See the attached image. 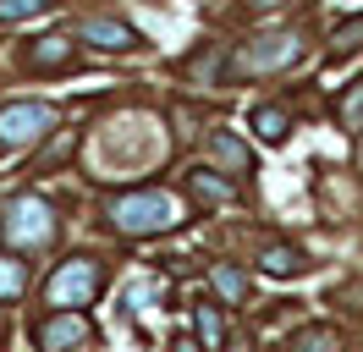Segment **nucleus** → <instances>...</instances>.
Listing matches in <instances>:
<instances>
[{
  "label": "nucleus",
  "mask_w": 363,
  "mask_h": 352,
  "mask_svg": "<svg viewBox=\"0 0 363 352\" xmlns=\"http://www.w3.org/2000/svg\"><path fill=\"white\" fill-rule=\"evenodd\" d=\"M99 286H105V264L99 259H67L45 281V303L50 308H83L99 297Z\"/></svg>",
  "instance_id": "3"
},
{
  "label": "nucleus",
  "mask_w": 363,
  "mask_h": 352,
  "mask_svg": "<svg viewBox=\"0 0 363 352\" xmlns=\"http://www.w3.org/2000/svg\"><path fill=\"white\" fill-rule=\"evenodd\" d=\"M55 0H0V22H23V17H39L50 11Z\"/></svg>",
  "instance_id": "17"
},
{
  "label": "nucleus",
  "mask_w": 363,
  "mask_h": 352,
  "mask_svg": "<svg viewBox=\"0 0 363 352\" xmlns=\"http://www.w3.org/2000/svg\"><path fill=\"white\" fill-rule=\"evenodd\" d=\"M94 330L83 314H67V308H55V314H45L39 325H33V341H39V352H72V347H83Z\"/></svg>",
  "instance_id": "6"
},
{
  "label": "nucleus",
  "mask_w": 363,
  "mask_h": 352,
  "mask_svg": "<svg viewBox=\"0 0 363 352\" xmlns=\"http://www.w3.org/2000/svg\"><path fill=\"white\" fill-rule=\"evenodd\" d=\"M297 352H341V336L330 325H308L297 336Z\"/></svg>",
  "instance_id": "16"
},
{
  "label": "nucleus",
  "mask_w": 363,
  "mask_h": 352,
  "mask_svg": "<svg viewBox=\"0 0 363 352\" xmlns=\"http://www.w3.org/2000/svg\"><path fill=\"white\" fill-rule=\"evenodd\" d=\"M259 6H281V0H259Z\"/></svg>",
  "instance_id": "21"
},
{
  "label": "nucleus",
  "mask_w": 363,
  "mask_h": 352,
  "mask_svg": "<svg viewBox=\"0 0 363 352\" xmlns=\"http://www.w3.org/2000/svg\"><path fill=\"white\" fill-rule=\"evenodd\" d=\"M303 55V33H292V28H275V33H259V39H248L242 50H237V72H286V66Z\"/></svg>",
  "instance_id": "4"
},
{
  "label": "nucleus",
  "mask_w": 363,
  "mask_h": 352,
  "mask_svg": "<svg viewBox=\"0 0 363 352\" xmlns=\"http://www.w3.org/2000/svg\"><path fill=\"white\" fill-rule=\"evenodd\" d=\"M193 325H199V341H204V352H220V347H226V319H220V308H215V303L193 308Z\"/></svg>",
  "instance_id": "11"
},
{
  "label": "nucleus",
  "mask_w": 363,
  "mask_h": 352,
  "mask_svg": "<svg viewBox=\"0 0 363 352\" xmlns=\"http://www.w3.org/2000/svg\"><path fill=\"white\" fill-rule=\"evenodd\" d=\"M215 292H220L226 303H242V297H248V275L231 270V264H215Z\"/></svg>",
  "instance_id": "15"
},
{
  "label": "nucleus",
  "mask_w": 363,
  "mask_h": 352,
  "mask_svg": "<svg viewBox=\"0 0 363 352\" xmlns=\"http://www.w3.org/2000/svg\"><path fill=\"white\" fill-rule=\"evenodd\" d=\"M209 154H215V160H220V165H226V171H248L253 165V154H248V143H237V138H231V132H215V138H209Z\"/></svg>",
  "instance_id": "10"
},
{
  "label": "nucleus",
  "mask_w": 363,
  "mask_h": 352,
  "mask_svg": "<svg viewBox=\"0 0 363 352\" xmlns=\"http://www.w3.org/2000/svg\"><path fill=\"white\" fill-rule=\"evenodd\" d=\"M187 187H193L199 204H226V198H231V182H220V171H204V165L187 171Z\"/></svg>",
  "instance_id": "12"
},
{
  "label": "nucleus",
  "mask_w": 363,
  "mask_h": 352,
  "mask_svg": "<svg viewBox=\"0 0 363 352\" xmlns=\"http://www.w3.org/2000/svg\"><path fill=\"white\" fill-rule=\"evenodd\" d=\"M182 215H187V204L165 187H133V193L111 198V226L121 237H160V231L182 226Z\"/></svg>",
  "instance_id": "1"
},
{
  "label": "nucleus",
  "mask_w": 363,
  "mask_h": 352,
  "mask_svg": "<svg viewBox=\"0 0 363 352\" xmlns=\"http://www.w3.org/2000/svg\"><path fill=\"white\" fill-rule=\"evenodd\" d=\"M358 44H363V17L341 22V28H336V50H341V55H347V50H358Z\"/></svg>",
  "instance_id": "19"
},
{
  "label": "nucleus",
  "mask_w": 363,
  "mask_h": 352,
  "mask_svg": "<svg viewBox=\"0 0 363 352\" xmlns=\"http://www.w3.org/2000/svg\"><path fill=\"white\" fill-rule=\"evenodd\" d=\"M253 132H259L264 143H281V138L292 132V110L286 105H253Z\"/></svg>",
  "instance_id": "9"
},
{
  "label": "nucleus",
  "mask_w": 363,
  "mask_h": 352,
  "mask_svg": "<svg viewBox=\"0 0 363 352\" xmlns=\"http://www.w3.org/2000/svg\"><path fill=\"white\" fill-rule=\"evenodd\" d=\"M55 127V110L39 99H17V105H0V149H28Z\"/></svg>",
  "instance_id": "5"
},
{
  "label": "nucleus",
  "mask_w": 363,
  "mask_h": 352,
  "mask_svg": "<svg viewBox=\"0 0 363 352\" xmlns=\"http://www.w3.org/2000/svg\"><path fill=\"white\" fill-rule=\"evenodd\" d=\"M28 286V264L17 253H0V303H17Z\"/></svg>",
  "instance_id": "13"
},
{
  "label": "nucleus",
  "mask_w": 363,
  "mask_h": 352,
  "mask_svg": "<svg viewBox=\"0 0 363 352\" xmlns=\"http://www.w3.org/2000/svg\"><path fill=\"white\" fill-rule=\"evenodd\" d=\"M341 127H347V132H363V83L347 88V99H341Z\"/></svg>",
  "instance_id": "18"
},
{
  "label": "nucleus",
  "mask_w": 363,
  "mask_h": 352,
  "mask_svg": "<svg viewBox=\"0 0 363 352\" xmlns=\"http://www.w3.org/2000/svg\"><path fill=\"white\" fill-rule=\"evenodd\" d=\"M0 237L11 248H50L55 242V209L39 193H17L0 209Z\"/></svg>",
  "instance_id": "2"
},
{
  "label": "nucleus",
  "mask_w": 363,
  "mask_h": 352,
  "mask_svg": "<svg viewBox=\"0 0 363 352\" xmlns=\"http://www.w3.org/2000/svg\"><path fill=\"white\" fill-rule=\"evenodd\" d=\"M204 347V341H193V336H177V341H171V352H199Z\"/></svg>",
  "instance_id": "20"
},
{
  "label": "nucleus",
  "mask_w": 363,
  "mask_h": 352,
  "mask_svg": "<svg viewBox=\"0 0 363 352\" xmlns=\"http://www.w3.org/2000/svg\"><path fill=\"white\" fill-rule=\"evenodd\" d=\"M259 270H264V275H297V270H303V253H297L292 242H264V248H259Z\"/></svg>",
  "instance_id": "8"
},
{
  "label": "nucleus",
  "mask_w": 363,
  "mask_h": 352,
  "mask_svg": "<svg viewBox=\"0 0 363 352\" xmlns=\"http://www.w3.org/2000/svg\"><path fill=\"white\" fill-rule=\"evenodd\" d=\"M77 39L94 44V50H133L138 33L127 28V22H111V17H83L77 22Z\"/></svg>",
  "instance_id": "7"
},
{
  "label": "nucleus",
  "mask_w": 363,
  "mask_h": 352,
  "mask_svg": "<svg viewBox=\"0 0 363 352\" xmlns=\"http://www.w3.org/2000/svg\"><path fill=\"white\" fill-rule=\"evenodd\" d=\"M72 61V44L55 33V39H39V50H33V66L39 72H61V66Z\"/></svg>",
  "instance_id": "14"
}]
</instances>
